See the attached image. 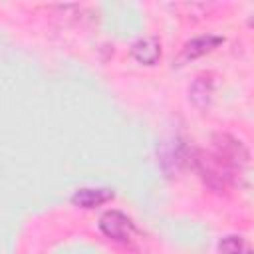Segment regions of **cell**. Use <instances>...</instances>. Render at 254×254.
Wrapping results in <instances>:
<instances>
[{"label":"cell","mask_w":254,"mask_h":254,"mask_svg":"<svg viewBox=\"0 0 254 254\" xmlns=\"http://www.w3.org/2000/svg\"><path fill=\"white\" fill-rule=\"evenodd\" d=\"M129 56H131L137 64L155 65V64L161 60V42H159V38H155V36L139 38V40L131 46Z\"/></svg>","instance_id":"obj_4"},{"label":"cell","mask_w":254,"mask_h":254,"mask_svg":"<svg viewBox=\"0 0 254 254\" xmlns=\"http://www.w3.org/2000/svg\"><path fill=\"white\" fill-rule=\"evenodd\" d=\"M222 42H224V38H222V36H216V34H202V36H196V38L189 40V42L183 46V50H181V54H179V58H177V64H185V62L196 60V58H200V56H206V54H210L212 50H216Z\"/></svg>","instance_id":"obj_3"},{"label":"cell","mask_w":254,"mask_h":254,"mask_svg":"<svg viewBox=\"0 0 254 254\" xmlns=\"http://www.w3.org/2000/svg\"><path fill=\"white\" fill-rule=\"evenodd\" d=\"M218 254H250V250L240 236H224L218 242Z\"/></svg>","instance_id":"obj_7"},{"label":"cell","mask_w":254,"mask_h":254,"mask_svg":"<svg viewBox=\"0 0 254 254\" xmlns=\"http://www.w3.org/2000/svg\"><path fill=\"white\" fill-rule=\"evenodd\" d=\"M212 95H214V81H212L210 73H202V75L194 77L192 85L189 87V97L194 103V107L206 109L212 101Z\"/></svg>","instance_id":"obj_6"},{"label":"cell","mask_w":254,"mask_h":254,"mask_svg":"<svg viewBox=\"0 0 254 254\" xmlns=\"http://www.w3.org/2000/svg\"><path fill=\"white\" fill-rule=\"evenodd\" d=\"M212 153L238 173L248 165V159H250L248 149L228 133H216L212 137Z\"/></svg>","instance_id":"obj_1"},{"label":"cell","mask_w":254,"mask_h":254,"mask_svg":"<svg viewBox=\"0 0 254 254\" xmlns=\"http://www.w3.org/2000/svg\"><path fill=\"white\" fill-rule=\"evenodd\" d=\"M99 230L107 238L121 242V244H127V242H131V238L135 234V224L127 214L113 208V210H105L99 216Z\"/></svg>","instance_id":"obj_2"},{"label":"cell","mask_w":254,"mask_h":254,"mask_svg":"<svg viewBox=\"0 0 254 254\" xmlns=\"http://www.w3.org/2000/svg\"><path fill=\"white\" fill-rule=\"evenodd\" d=\"M113 198H115L113 189H103V187H99V189H77L71 194V202L75 206L87 208V210L97 208V206H101V204H105Z\"/></svg>","instance_id":"obj_5"}]
</instances>
